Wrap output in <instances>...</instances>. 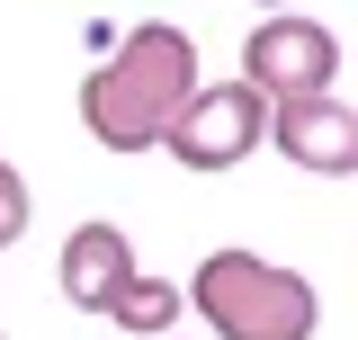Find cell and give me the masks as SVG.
I'll list each match as a JSON object with an SVG mask.
<instances>
[{
    "instance_id": "7",
    "label": "cell",
    "mask_w": 358,
    "mask_h": 340,
    "mask_svg": "<svg viewBox=\"0 0 358 340\" xmlns=\"http://www.w3.org/2000/svg\"><path fill=\"white\" fill-rule=\"evenodd\" d=\"M179 313H188V296H179L171 278H152V269H134L126 287L108 296V313H99V323H117V332H134V340H162V332L179 323Z\"/></svg>"
},
{
    "instance_id": "5",
    "label": "cell",
    "mask_w": 358,
    "mask_h": 340,
    "mask_svg": "<svg viewBox=\"0 0 358 340\" xmlns=\"http://www.w3.org/2000/svg\"><path fill=\"white\" fill-rule=\"evenodd\" d=\"M268 153H287L313 179H358V108L341 90H305V99H268Z\"/></svg>"
},
{
    "instance_id": "11",
    "label": "cell",
    "mask_w": 358,
    "mask_h": 340,
    "mask_svg": "<svg viewBox=\"0 0 358 340\" xmlns=\"http://www.w3.org/2000/svg\"><path fill=\"white\" fill-rule=\"evenodd\" d=\"M0 340H9V332H0Z\"/></svg>"
},
{
    "instance_id": "4",
    "label": "cell",
    "mask_w": 358,
    "mask_h": 340,
    "mask_svg": "<svg viewBox=\"0 0 358 340\" xmlns=\"http://www.w3.org/2000/svg\"><path fill=\"white\" fill-rule=\"evenodd\" d=\"M242 81L260 99H305L341 81V36L305 9H260V27L242 36Z\"/></svg>"
},
{
    "instance_id": "2",
    "label": "cell",
    "mask_w": 358,
    "mask_h": 340,
    "mask_svg": "<svg viewBox=\"0 0 358 340\" xmlns=\"http://www.w3.org/2000/svg\"><path fill=\"white\" fill-rule=\"evenodd\" d=\"M179 296L215 340H313V323H322V296H313L305 269H287L268 251H242V242L206 251Z\"/></svg>"
},
{
    "instance_id": "6",
    "label": "cell",
    "mask_w": 358,
    "mask_h": 340,
    "mask_svg": "<svg viewBox=\"0 0 358 340\" xmlns=\"http://www.w3.org/2000/svg\"><path fill=\"white\" fill-rule=\"evenodd\" d=\"M54 278H63V304H72V313H108V296L134 278L126 224H108V215L72 224V242H63V260H54Z\"/></svg>"
},
{
    "instance_id": "1",
    "label": "cell",
    "mask_w": 358,
    "mask_h": 340,
    "mask_svg": "<svg viewBox=\"0 0 358 340\" xmlns=\"http://www.w3.org/2000/svg\"><path fill=\"white\" fill-rule=\"evenodd\" d=\"M206 81L197 72V45L171 18H143L126 36L99 45V63L81 72V126L108 153H162V126L179 117V99Z\"/></svg>"
},
{
    "instance_id": "3",
    "label": "cell",
    "mask_w": 358,
    "mask_h": 340,
    "mask_svg": "<svg viewBox=\"0 0 358 340\" xmlns=\"http://www.w3.org/2000/svg\"><path fill=\"white\" fill-rule=\"evenodd\" d=\"M260 126H268V99L242 81V72H233V81H197L179 99V117L162 126V153H171L179 170H197V179H215V170L260 153Z\"/></svg>"
},
{
    "instance_id": "10",
    "label": "cell",
    "mask_w": 358,
    "mask_h": 340,
    "mask_svg": "<svg viewBox=\"0 0 358 340\" xmlns=\"http://www.w3.org/2000/svg\"><path fill=\"white\" fill-rule=\"evenodd\" d=\"M162 340H171V332H162Z\"/></svg>"
},
{
    "instance_id": "9",
    "label": "cell",
    "mask_w": 358,
    "mask_h": 340,
    "mask_svg": "<svg viewBox=\"0 0 358 340\" xmlns=\"http://www.w3.org/2000/svg\"><path fill=\"white\" fill-rule=\"evenodd\" d=\"M260 9H287V0H260Z\"/></svg>"
},
{
    "instance_id": "8",
    "label": "cell",
    "mask_w": 358,
    "mask_h": 340,
    "mask_svg": "<svg viewBox=\"0 0 358 340\" xmlns=\"http://www.w3.org/2000/svg\"><path fill=\"white\" fill-rule=\"evenodd\" d=\"M27 206H36V197H27V170L0 162V251H9V242H27Z\"/></svg>"
}]
</instances>
